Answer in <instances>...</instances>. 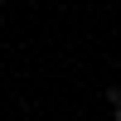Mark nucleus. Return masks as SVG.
Returning <instances> with one entry per match:
<instances>
[{
    "label": "nucleus",
    "mask_w": 121,
    "mask_h": 121,
    "mask_svg": "<svg viewBox=\"0 0 121 121\" xmlns=\"http://www.w3.org/2000/svg\"><path fill=\"white\" fill-rule=\"evenodd\" d=\"M116 121H121V102H116Z\"/></svg>",
    "instance_id": "obj_1"
}]
</instances>
